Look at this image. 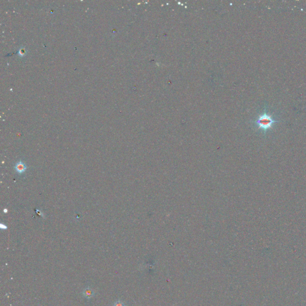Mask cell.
Returning a JSON list of instances; mask_svg holds the SVG:
<instances>
[{
    "mask_svg": "<svg viewBox=\"0 0 306 306\" xmlns=\"http://www.w3.org/2000/svg\"><path fill=\"white\" fill-rule=\"evenodd\" d=\"M279 121L274 119L272 115L264 113L258 117L256 124L259 129H261L264 133H266L268 130L272 128L274 123H278Z\"/></svg>",
    "mask_w": 306,
    "mask_h": 306,
    "instance_id": "obj_1",
    "label": "cell"
},
{
    "mask_svg": "<svg viewBox=\"0 0 306 306\" xmlns=\"http://www.w3.org/2000/svg\"><path fill=\"white\" fill-rule=\"evenodd\" d=\"M15 169L16 172L19 174L24 173L27 169V166L22 161H17L15 164Z\"/></svg>",
    "mask_w": 306,
    "mask_h": 306,
    "instance_id": "obj_2",
    "label": "cell"
},
{
    "mask_svg": "<svg viewBox=\"0 0 306 306\" xmlns=\"http://www.w3.org/2000/svg\"><path fill=\"white\" fill-rule=\"evenodd\" d=\"M83 295L86 298H90L95 295V292L91 288H87L83 291Z\"/></svg>",
    "mask_w": 306,
    "mask_h": 306,
    "instance_id": "obj_3",
    "label": "cell"
},
{
    "mask_svg": "<svg viewBox=\"0 0 306 306\" xmlns=\"http://www.w3.org/2000/svg\"><path fill=\"white\" fill-rule=\"evenodd\" d=\"M113 306H126V305L120 301H115L114 303Z\"/></svg>",
    "mask_w": 306,
    "mask_h": 306,
    "instance_id": "obj_4",
    "label": "cell"
}]
</instances>
